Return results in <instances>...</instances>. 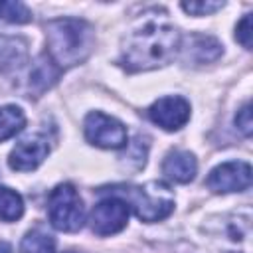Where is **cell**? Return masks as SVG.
<instances>
[{
	"instance_id": "obj_8",
	"label": "cell",
	"mask_w": 253,
	"mask_h": 253,
	"mask_svg": "<svg viewBox=\"0 0 253 253\" xmlns=\"http://www.w3.org/2000/svg\"><path fill=\"white\" fill-rule=\"evenodd\" d=\"M148 117L164 130H178L190 119V103L178 95L162 97L150 105Z\"/></svg>"
},
{
	"instance_id": "obj_21",
	"label": "cell",
	"mask_w": 253,
	"mask_h": 253,
	"mask_svg": "<svg viewBox=\"0 0 253 253\" xmlns=\"http://www.w3.org/2000/svg\"><path fill=\"white\" fill-rule=\"evenodd\" d=\"M0 253H12V247L6 241H0Z\"/></svg>"
},
{
	"instance_id": "obj_20",
	"label": "cell",
	"mask_w": 253,
	"mask_h": 253,
	"mask_svg": "<svg viewBox=\"0 0 253 253\" xmlns=\"http://www.w3.org/2000/svg\"><path fill=\"white\" fill-rule=\"evenodd\" d=\"M235 126H237L245 136L251 134V130H253V121H251V105H249V103L243 105V107L237 111V115H235Z\"/></svg>"
},
{
	"instance_id": "obj_7",
	"label": "cell",
	"mask_w": 253,
	"mask_h": 253,
	"mask_svg": "<svg viewBox=\"0 0 253 253\" xmlns=\"http://www.w3.org/2000/svg\"><path fill=\"white\" fill-rule=\"evenodd\" d=\"M208 188L215 194H231V192H243L251 184V166L243 160H229L219 166H215L208 180Z\"/></svg>"
},
{
	"instance_id": "obj_19",
	"label": "cell",
	"mask_w": 253,
	"mask_h": 253,
	"mask_svg": "<svg viewBox=\"0 0 253 253\" xmlns=\"http://www.w3.org/2000/svg\"><path fill=\"white\" fill-rule=\"evenodd\" d=\"M251 36H253V32H251V14H245L241 18V22L237 24V28H235V38L245 49H251Z\"/></svg>"
},
{
	"instance_id": "obj_3",
	"label": "cell",
	"mask_w": 253,
	"mask_h": 253,
	"mask_svg": "<svg viewBox=\"0 0 253 253\" xmlns=\"http://www.w3.org/2000/svg\"><path fill=\"white\" fill-rule=\"evenodd\" d=\"M47 215L55 229L77 231L85 223V208L71 184H59L51 190L47 200Z\"/></svg>"
},
{
	"instance_id": "obj_18",
	"label": "cell",
	"mask_w": 253,
	"mask_h": 253,
	"mask_svg": "<svg viewBox=\"0 0 253 253\" xmlns=\"http://www.w3.org/2000/svg\"><path fill=\"white\" fill-rule=\"evenodd\" d=\"M223 8V2H182V10L192 16H208Z\"/></svg>"
},
{
	"instance_id": "obj_15",
	"label": "cell",
	"mask_w": 253,
	"mask_h": 253,
	"mask_svg": "<svg viewBox=\"0 0 253 253\" xmlns=\"http://www.w3.org/2000/svg\"><path fill=\"white\" fill-rule=\"evenodd\" d=\"M26 55V45L20 40L0 38V71L16 67Z\"/></svg>"
},
{
	"instance_id": "obj_10",
	"label": "cell",
	"mask_w": 253,
	"mask_h": 253,
	"mask_svg": "<svg viewBox=\"0 0 253 253\" xmlns=\"http://www.w3.org/2000/svg\"><path fill=\"white\" fill-rule=\"evenodd\" d=\"M162 172L178 182V184H188L194 180L196 172H198V162L194 158L192 152H186V150H172L164 162H162Z\"/></svg>"
},
{
	"instance_id": "obj_1",
	"label": "cell",
	"mask_w": 253,
	"mask_h": 253,
	"mask_svg": "<svg viewBox=\"0 0 253 253\" xmlns=\"http://www.w3.org/2000/svg\"><path fill=\"white\" fill-rule=\"evenodd\" d=\"M180 47V34L174 26L158 20L142 22L123 42L121 63L128 71H146L168 63Z\"/></svg>"
},
{
	"instance_id": "obj_9",
	"label": "cell",
	"mask_w": 253,
	"mask_h": 253,
	"mask_svg": "<svg viewBox=\"0 0 253 253\" xmlns=\"http://www.w3.org/2000/svg\"><path fill=\"white\" fill-rule=\"evenodd\" d=\"M49 152V146H47V140L40 134H32V136H26L22 138L14 150L10 152V158H8V164L12 170H18V172H30L34 168H38L45 156Z\"/></svg>"
},
{
	"instance_id": "obj_16",
	"label": "cell",
	"mask_w": 253,
	"mask_h": 253,
	"mask_svg": "<svg viewBox=\"0 0 253 253\" xmlns=\"http://www.w3.org/2000/svg\"><path fill=\"white\" fill-rule=\"evenodd\" d=\"M55 249V239L43 231H30L22 239L20 251L22 253H53Z\"/></svg>"
},
{
	"instance_id": "obj_2",
	"label": "cell",
	"mask_w": 253,
	"mask_h": 253,
	"mask_svg": "<svg viewBox=\"0 0 253 253\" xmlns=\"http://www.w3.org/2000/svg\"><path fill=\"white\" fill-rule=\"evenodd\" d=\"M45 38L49 51L47 57L57 67H71L85 61L95 42L93 28L87 22L75 18H59L47 22Z\"/></svg>"
},
{
	"instance_id": "obj_4",
	"label": "cell",
	"mask_w": 253,
	"mask_h": 253,
	"mask_svg": "<svg viewBox=\"0 0 253 253\" xmlns=\"http://www.w3.org/2000/svg\"><path fill=\"white\" fill-rule=\"evenodd\" d=\"M121 200L126 202L128 208L134 210L136 217L142 219V221H160L164 217H168L174 210V200L168 198V196H154L150 194L146 188H140V186H126V188H121L119 190Z\"/></svg>"
},
{
	"instance_id": "obj_13",
	"label": "cell",
	"mask_w": 253,
	"mask_h": 253,
	"mask_svg": "<svg viewBox=\"0 0 253 253\" xmlns=\"http://www.w3.org/2000/svg\"><path fill=\"white\" fill-rule=\"evenodd\" d=\"M26 125L24 111L16 105H4L0 107V142L12 138L16 132H20Z\"/></svg>"
},
{
	"instance_id": "obj_11",
	"label": "cell",
	"mask_w": 253,
	"mask_h": 253,
	"mask_svg": "<svg viewBox=\"0 0 253 253\" xmlns=\"http://www.w3.org/2000/svg\"><path fill=\"white\" fill-rule=\"evenodd\" d=\"M59 77V67L47 57V55H42L38 57L32 67H30V75H28V87L32 93L36 95H42L43 91H47Z\"/></svg>"
},
{
	"instance_id": "obj_14",
	"label": "cell",
	"mask_w": 253,
	"mask_h": 253,
	"mask_svg": "<svg viewBox=\"0 0 253 253\" xmlns=\"http://www.w3.org/2000/svg\"><path fill=\"white\" fill-rule=\"evenodd\" d=\"M24 213V202L18 192L12 188L0 186V219L2 221H16Z\"/></svg>"
},
{
	"instance_id": "obj_6",
	"label": "cell",
	"mask_w": 253,
	"mask_h": 253,
	"mask_svg": "<svg viewBox=\"0 0 253 253\" xmlns=\"http://www.w3.org/2000/svg\"><path fill=\"white\" fill-rule=\"evenodd\" d=\"M130 208L117 196L103 198L91 211V229L97 235H113L126 227Z\"/></svg>"
},
{
	"instance_id": "obj_12",
	"label": "cell",
	"mask_w": 253,
	"mask_h": 253,
	"mask_svg": "<svg viewBox=\"0 0 253 253\" xmlns=\"http://www.w3.org/2000/svg\"><path fill=\"white\" fill-rule=\"evenodd\" d=\"M186 53H188V57L196 59L198 63H208L221 55V43L211 36L194 34L188 38Z\"/></svg>"
},
{
	"instance_id": "obj_5",
	"label": "cell",
	"mask_w": 253,
	"mask_h": 253,
	"mask_svg": "<svg viewBox=\"0 0 253 253\" xmlns=\"http://www.w3.org/2000/svg\"><path fill=\"white\" fill-rule=\"evenodd\" d=\"M85 138L99 148H123L126 144V128L115 117L93 111L85 117Z\"/></svg>"
},
{
	"instance_id": "obj_17",
	"label": "cell",
	"mask_w": 253,
	"mask_h": 253,
	"mask_svg": "<svg viewBox=\"0 0 253 253\" xmlns=\"http://www.w3.org/2000/svg\"><path fill=\"white\" fill-rule=\"evenodd\" d=\"M0 20L12 22V24H28V22H32V12L22 2L4 0V2H0Z\"/></svg>"
}]
</instances>
